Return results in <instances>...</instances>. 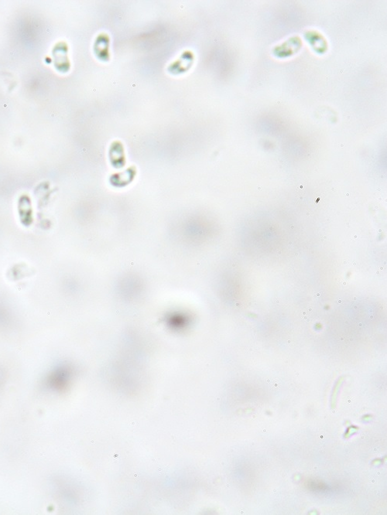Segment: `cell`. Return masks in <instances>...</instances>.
<instances>
[{"instance_id":"cell-1","label":"cell","mask_w":387,"mask_h":515,"mask_svg":"<svg viewBox=\"0 0 387 515\" xmlns=\"http://www.w3.org/2000/svg\"><path fill=\"white\" fill-rule=\"evenodd\" d=\"M67 53H68L67 46L65 43H61V42L55 46L54 51H53V54L55 59V68L57 67V70H59V68H61V71L64 73L68 71L70 68Z\"/></svg>"},{"instance_id":"cell-2","label":"cell","mask_w":387,"mask_h":515,"mask_svg":"<svg viewBox=\"0 0 387 515\" xmlns=\"http://www.w3.org/2000/svg\"><path fill=\"white\" fill-rule=\"evenodd\" d=\"M109 37L106 33L99 35L95 40V47H101L100 48L95 49V54L102 61H108L109 59Z\"/></svg>"}]
</instances>
